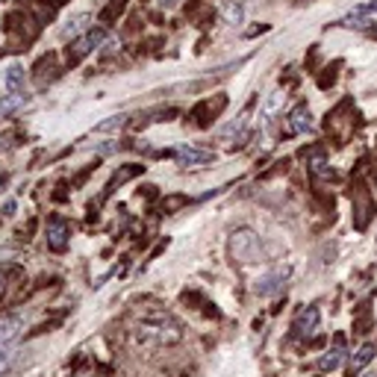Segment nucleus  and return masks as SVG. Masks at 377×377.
<instances>
[{
	"label": "nucleus",
	"mask_w": 377,
	"mask_h": 377,
	"mask_svg": "<svg viewBox=\"0 0 377 377\" xmlns=\"http://www.w3.org/2000/svg\"><path fill=\"white\" fill-rule=\"evenodd\" d=\"M133 339L142 342V345H174V342L183 339V330H180V324L166 313V309L142 307L136 313Z\"/></svg>",
	"instance_id": "1"
},
{
	"label": "nucleus",
	"mask_w": 377,
	"mask_h": 377,
	"mask_svg": "<svg viewBox=\"0 0 377 377\" xmlns=\"http://www.w3.org/2000/svg\"><path fill=\"white\" fill-rule=\"evenodd\" d=\"M230 254L236 262H242V266H251V262H262L266 259V254H262V242L254 230H236L230 236Z\"/></svg>",
	"instance_id": "2"
},
{
	"label": "nucleus",
	"mask_w": 377,
	"mask_h": 377,
	"mask_svg": "<svg viewBox=\"0 0 377 377\" xmlns=\"http://www.w3.org/2000/svg\"><path fill=\"white\" fill-rule=\"evenodd\" d=\"M104 39H106L104 30H86L83 36L74 39V42L68 44V51H65V56H68V65H77L83 56H89L97 44H104Z\"/></svg>",
	"instance_id": "3"
},
{
	"label": "nucleus",
	"mask_w": 377,
	"mask_h": 377,
	"mask_svg": "<svg viewBox=\"0 0 377 377\" xmlns=\"http://www.w3.org/2000/svg\"><path fill=\"white\" fill-rule=\"evenodd\" d=\"M319 324H321L319 307H304V309H298V316L292 321V336L295 339H313Z\"/></svg>",
	"instance_id": "4"
},
{
	"label": "nucleus",
	"mask_w": 377,
	"mask_h": 377,
	"mask_svg": "<svg viewBox=\"0 0 377 377\" xmlns=\"http://www.w3.org/2000/svg\"><path fill=\"white\" fill-rule=\"evenodd\" d=\"M309 127H313V112H309L307 104L292 106L289 116L283 118V133H286V136H301V133H307Z\"/></svg>",
	"instance_id": "5"
},
{
	"label": "nucleus",
	"mask_w": 377,
	"mask_h": 377,
	"mask_svg": "<svg viewBox=\"0 0 377 377\" xmlns=\"http://www.w3.org/2000/svg\"><path fill=\"white\" fill-rule=\"evenodd\" d=\"M44 239H47V248L62 254L65 248H68V242H71V224L65 218H59V216H54L51 221H47V236Z\"/></svg>",
	"instance_id": "6"
},
{
	"label": "nucleus",
	"mask_w": 377,
	"mask_h": 377,
	"mask_svg": "<svg viewBox=\"0 0 377 377\" xmlns=\"http://www.w3.org/2000/svg\"><path fill=\"white\" fill-rule=\"evenodd\" d=\"M174 159H177L183 168H198V166H206V162H212L216 156H212V151H206V147L180 144L177 151H174Z\"/></svg>",
	"instance_id": "7"
},
{
	"label": "nucleus",
	"mask_w": 377,
	"mask_h": 377,
	"mask_svg": "<svg viewBox=\"0 0 377 377\" xmlns=\"http://www.w3.org/2000/svg\"><path fill=\"white\" fill-rule=\"evenodd\" d=\"M21 330H24L21 316H0V348H9L12 342H18Z\"/></svg>",
	"instance_id": "8"
},
{
	"label": "nucleus",
	"mask_w": 377,
	"mask_h": 377,
	"mask_svg": "<svg viewBox=\"0 0 377 377\" xmlns=\"http://www.w3.org/2000/svg\"><path fill=\"white\" fill-rule=\"evenodd\" d=\"M286 277H289V268H274V271H268L266 277H259L257 280V286H254V292L257 295H274V292H280V286L286 283Z\"/></svg>",
	"instance_id": "9"
},
{
	"label": "nucleus",
	"mask_w": 377,
	"mask_h": 377,
	"mask_svg": "<svg viewBox=\"0 0 377 377\" xmlns=\"http://www.w3.org/2000/svg\"><path fill=\"white\" fill-rule=\"evenodd\" d=\"M345 339H342V336H336V342H333V348L330 351H327L321 359H319V369L321 371H336L342 363H345Z\"/></svg>",
	"instance_id": "10"
},
{
	"label": "nucleus",
	"mask_w": 377,
	"mask_h": 377,
	"mask_svg": "<svg viewBox=\"0 0 377 377\" xmlns=\"http://www.w3.org/2000/svg\"><path fill=\"white\" fill-rule=\"evenodd\" d=\"M304 159L309 171H313L316 177H327V159H324V147H309V151H304Z\"/></svg>",
	"instance_id": "11"
},
{
	"label": "nucleus",
	"mask_w": 377,
	"mask_h": 377,
	"mask_svg": "<svg viewBox=\"0 0 377 377\" xmlns=\"http://www.w3.org/2000/svg\"><path fill=\"white\" fill-rule=\"evenodd\" d=\"M374 354H377V345H371V342H369V345L359 348V351L351 357V377L363 371V369L371 363V359H374Z\"/></svg>",
	"instance_id": "12"
},
{
	"label": "nucleus",
	"mask_w": 377,
	"mask_h": 377,
	"mask_svg": "<svg viewBox=\"0 0 377 377\" xmlns=\"http://www.w3.org/2000/svg\"><path fill=\"white\" fill-rule=\"evenodd\" d=\"M6 89H9V94H24V68L21 65H9L6 68Z\"/></svg>",
	"instance_id": "13"
},
{
	"label": "nucleus",
	"mask_w": 377,
	"mask_h": 377,
	"mask_svg": "<svg viewBox=\"0 0 377 377\" xmlns=\"http://www.w3.org/2000/svg\"><path fill=\"white\" fill-rule=\"evenodd\" d=\"M24 104H27L24 94H9V97H4V101H0V118L9 116V112H15V109L24 106Z\"/></svg>",
	"instance_id": "14"
},
{
	"label": "nucleus",
	"mask_w": 377,
	"mask_h": 377,
	"mask_svg": "<svg viewBox=\"0 0 377 377\" xmlns=\"http://www.w3.org/2000/svg\"><path fill=\"white\" fill-rule=\"evenodd\" d=\"M371 21H369V15L363 9H354L348 18H342V27H357V30H366Z\"/></svg>",
	"instance_id": "15"
},
{
	"label": "nucleus",
	"mask_w": 377,
	"mask_h": 377,
	"mask_svg": "<svg viewBox=\"0 0 377 377\" xmlns=\"http://www.w3.org/2000/svg\"><path fill=\"white\" fill-rule=\"evenodd\" d=\"M139 171H142L139 166H130V168H121V171H118V174H116V177H112V180H109V183H106V192H112V189H116V186H121V183H124V180H130V177H133V174H139Z\"/></svg>",
	"instance_id": "16"
},
{
	"label": "nucleus",
	"mask_w": 377,
	"mask_h": 377,
	"mask_svg": "<svg viewBox=\"0 0 377 377\" xmlns=\"http://www.w3.org/2000/svg\"><path fill=\"white\" fill-rule=\"evenodd\" d=\"M86 21H89V15H77V18H71L68 27L62 30V36H77L80 30H86Z\"/></svg>",
	"instance_id": "17"
},
{
	"label": "nucleus",
	"mask_w": 377,
	"mask_h": 377,
	"mask_svg": "<svg viewBox=\"0 0 377 377\" xmlns=\"http://www.w3.org/2000/svg\"><path fill=\"white\" fill-rule=\"evenodd\" d=\"M242 15H245V9L239 4H227L224 6V18L230 21V24H242Z\"/></svg>",
	"instance_id": "18"
},
{
	"label": "nucleus",
	"mask_w": 377,
	"mask_h": 377,
	"mask_svg": "<svg viewBox=\"0 0 377 377\" xmlns=\"http://www.w3.org/2000/svg\"><path fill=\"white\" fill-rule=\"evenodd\" d=\"M127 124V116H112L109 121L97 124V133H106V130H116V127H124Z\"/></svg>",
	"instance_id": "19"
},
{
	"label": "nucleus",
	"mask_w": 377,
	"mask_h": 377,
	"mask_svg": "<svg viewBox=\"0 0 377 377\" xmlns=\"http://www.w3.org/2000/svg\"><path fill=\"white\" fill-rule=\"evenodd\" d=\"M12 363H15V354L6 351V348H0V377H4L12 369Z\"/></svg>",
	"instance_id": "20"
},
{
	"label": "nucleus",
	"mask_w": 377,
	"mask_h": 377,
	"mask_svg": "<svg viewBox=\"0 0 377 377\" xmlns=\"http://www.w3.org/2000/svg\"><path fill=\"white\" fill-rule=\"evenodd\" d=\"M359 9H363L366 15H374V12H377V0H371V4H366V6H359Z\"/></svg>",
	"instance_id": "21"
},
{
	"label": "nucleus",
	"mask_w": 377,
	"mask_h": 377,
	"mask_svg": "<svg viewBox=\"0 0 377 377\" xmlns=\"http://www.w3.org/2000/svg\"><path fill=\"white\" fill-rule=\"evenodd\" d=\"M12 212H15V204H12V201H9V204H6V206H4V216H12Z\"/></svg>",
	"instance_id": "22"
},
{
	"label": "nucleus",
	"mask_w": 377,
	"mask_h": 377,
	"mask_svg": "<svg viewBox=\"0 0 377 377\" xmlns=\"http://www.w3.org/2000/svg\"><path fill=\"white\" fill-rule=\"evenodd\" d=\"M6 183H9V177H6V174H0V192H4V186H6Z\"/></svg>",
	"instance_id": "23"
},
{
	"label": "nucleus",
	"mask_w": 377,
	"mask_h": 377,
	"mask_svg": "<svg viewBox=\"0 0 377 377\" xmlns=\"http://www.w3.org/2000/svg\"><path fill=\"white\" fill-rule=\"evenodd\" d=\"M363 377H377V374H371V371H369V374H363Z\"/></svg>",
	"instance_id": "24"
},
{
	"label": "nucleus",
	"mask_w": 377,
	"mask_h": 377,
	"mask_svg": "<svg viewBox=\"0 0 377 377\" xmlns=\"http://www.w3.org/2000/svg\"><path fill=\"white\" fill-rule=\"evenodd\" d=\"M374 183H377V180H374Z\"/></svg>",
	"instance_id": "25"
}]
</instances>
